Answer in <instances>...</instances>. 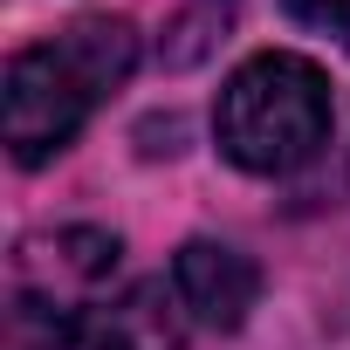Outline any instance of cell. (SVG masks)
<instances>
[{"mask_svg":"<svg viewBox=\"0 0 350 350\" xmlns=\"http://www.w3.org/2000/svg\"><path fill=\"white\" fill-rule=\"evenodd\" d=\"M137 69V35L117 14H83L55 42L21 49L0 76V131H8L14 165H49L76 144L90 110Z\"/></svg>","mask_w":350,"mask_h":350,"instance_id":"cell-1","label":"cell"},{"mask_svg":"<svg viewBox=\"0 0 350 350\" xmlns=\"http://www.w3.org/2000/svg\"><path fill=\"white\" fill-rule=\"evenodd\" d=\"M329 124H336L329 76L309 55H288V49L247 55L220 83V103H213L220 151L241 172H254V179H282V172L309 165L329 144Z\"/></svg>","mask_w":350,"mask_h":350,"instance_id":"cell-2","label":"cell"},{"mask_svg":"<svg viewBox=\"0 0 350 350\" xmlns=\"http://www.w3.org/2000/svg\"><path fill=\"white\" fill-rule=\"evenodd\" d=\"M124 247L103 227H62V234H35L14 254V316L21 323H49L62 336L69 316L103 302V282L117 275Z\"/></svg>","mask_w":350,"mask_h":350,"instance_id":"cell-3","label":"cell"},{"mask_svg":"<svg viewBox=\"0 0 350 350\" xmlns=\"http://www.w3.org/2000/svg\"><path fill=\"white\" fill-rule=\"evenodd\" d=\"M172 295L186 302V316L193 323H206V329H241L247 316H254V302H261V268L241 254V247H227V241H186L179 247V261H172Z\"/></svg>","mask_w":350,"mask_h":350,"instance_id":"cell-4","label":"cell"},{"mask_svg":"<svg viewBox=\"0 0 350 350\" xmlns=\"http://www.w3.org/2000/svg\"><path fill=\"white\" fill-rule=\"evenodd\" d=\"M103 309H110V323L124 329L131 350H186V316H179L186 302L165 295V282H137V288H124Z\"/></svg>","mask_w":350,"mask_h":350,"instance_id":"cell-5","label":"cell"},{"mask_svg":"<svg viewBox=\"0 0 350 350\" xmlns=\"http://www.w3.org/2000/svg\"><path fill=\"white\" fill-rule=\"evenodd\" d=\"M55 350H131V343H124V329L110 323V309L96 302V309H83V316H69V323H62Z\"/></svg>","mask_w":350,"mask_h":350,"instance_id":"cell-6","label":"cell"},{"mask_svg":"<svg viewBox=\"0 0 350 350\" xmlns=\"http://www.w3.org/2000/svg\"><path fill=\"white\" fill-rule=\"evenodd\" d=\"M282 8L302 21V28H316V35H329L343 55H350V0H282Z\"/></svg>","mask_w":350,"mask_h":350,"instance_id":"cell-7","label":"cell"}]
</instances>
